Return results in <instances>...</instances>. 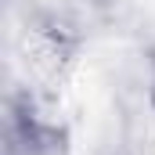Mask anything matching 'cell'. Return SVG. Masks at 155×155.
Here are the masks:
<instances>
[{
	"label": "cell",
	"instance_id": "6da1fadb",
	"mask_svg": "<svg viewBox=\"0 0 155 155\" xmlns=\"http://www.w3.org/2000/svg\"><path fill=\"white\" fill-rule=\"evenodd\" d=\"M148 97H152V105H155V72H152V79H148Z\"/></svg>",
	"mask_w": 155,
	"mask_h": 155
}]
</instances>
